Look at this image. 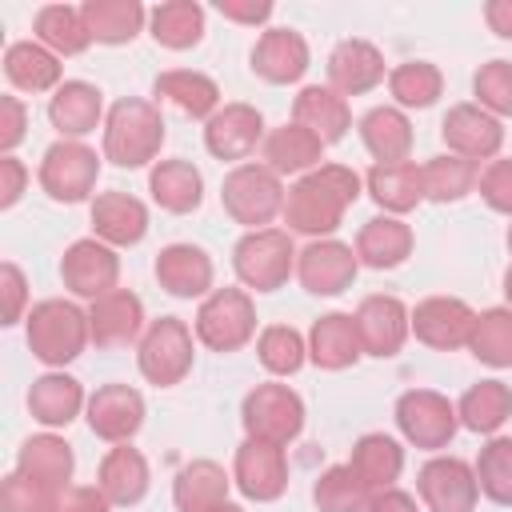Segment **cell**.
I'll list each match as a JSON object with an SVG mask.
<instances>
[{"instance_id": "cell-1", "label": "cell", "mask_w": 512, "mask_h": 512, "mask_svg": "<svg viewBox=\"0 0 512 512\" xmlns=\"http://www.w3.org/2000/svg\"><path fill=\"white\" fill-rule=\"evenodd\" d=\"M360 192H364V180L348 164H320L316 172L300 176L288 188L284 224H288V232L328 240L344 224V212L356 204Z\"/></svg>"}, {"instance_id": "cell-2", "label": "cell", "mask_w": 512, "mask_h": 512, "mask_svg": "<svg viewBox=\"0 0 512 512\" xmlns=\"http://www.w3.org/2000/svg\"><path fill=\"white\" fill-rule=\"evenodd\" d=\"M164 116L152 100L140 96H124L108 108L104 120V160H112L116 168H144L156 164L160 148H164Z\"/></svg>"}, {"instance_id": "cell-3", "label": "cell", "mask_w": 512, "mask_h": 512, "mask_svg": "<svg viewBox=\"0 0 512 512\" xmlns=\"http://www.w3.org/2000/svg\"><path fill=\"white\" fill-rule=\"evenodd\" d=\"M24 336H28L32 356L56 372V368L72 364L84 352V344L92 340L88 312L72 300H40L24 316Z\"/></svg>"}, {"instance_id": "cell-4", "label": "cell", "mask_w": 512, "mask_h": 512, "mask_svg": "<svg viewBox=\"0 0 512 512\" xmlns=\"http://www.w3.org/2000/svg\"><path fill=\"white\" fill-rule=\"evenodd\" d=\"M284 196L288 192H284L280 176L272 168H264V164H236L220 184L224 212L236 224H244L248 232L268 228L276 216H284Z\"/></svg>"}, {"instance_id": "cell-5", "label": "cell", "mask_w": 512, "mask_h": 512, "mask_svg": "<svg viewBox=\"0 0 512 512\" xmlns=\"http://www.w3.org/2000/svg\"><path fill=\"white\" fill-rule=\"evenodd\" d=\"M296 248L292 236L284 228H256L244 232L232 248V268L240 276L244 288L252 292H276L288 284V276L296 272Z\"/></svg>"}, {"instance_id": "cell-6", "label": "cell", "mask_w": 512, "mask_h": 512, "mask_svg": "<svg viewBox=\"0 0 512 512\" xmlns=\"http://www.w3.org/2000/svg\"><path fill=\"white\" fill-rule=\"evenodd\" d=\"M192 328L208 352H240L256 336V304L244 288H212L200 300Z\"/></svg>"}, {"instance_id": "cell-7", "label": "cell", "mask_w": 512, "mask_h": 512, "mask_svg": "<svg viewBox=\"0 0 512 512\" xmlns=\"http://www.w3.org/2000/svg\"><path fill=\"white\" fill-rule=\"evenodd\" d=\"M192 328L180 316H160L144 328L140 348H136V364L140 376L156 388H176L188 372H192Z\"/></svg>"}, {"instance_id": "cell-8", "label": "cell", "mask_w": 512, "mask_h": 512, "mask_svg": "<svg viewBox=\"0 0 512 512\" xmlns=\"http://www.w3.org/2000/svg\"><path fill=\"white\" fill-rule=\"evenodd\" d=\"M240 424L248 440L288 448L304 432V400L288 384H256L240 404Z\"/></svg>"}, {"instance_id": "cell-9", "label": "cell", "mask_w": 512, "mask_h": 512, "mask_svg": "<svg viewBox=\"0 0 512 512\" xmlns=\"http://www.w3.org/2000/svg\"><path fill=\"white\" fill-rule=\"evenodd\" d=\"M396 428L412 448L440 452L452 444L460 416H456V404L448 396H440L432 388H412L396 400Z\"/></svg>"}, {"instance_id": "cell-10", "label": "cell", "mask_w": 512, "mask_h": 512, "mask_svg": "<svg viewBox=\"0 0 512 512\" xmlns=\"http://www.w3.org/2000/svg\"><path fill=\"white\" fill-rule=\"evenodd\" d=\"M40 188L56 204H80L96 192L100 180V156L80 140H56L40 160Z\"/></svg>"}, {"instance_id": "cell-11", "label": "cell", "mask_w": 512, "mask_h": 512, "mask_svg": "<svg viewBox=\"0 0 512 512\" xmlns=\"http://www.w3.org/2000/svg\"><path fill=\"white\" fill-rule=\"evenodd\" d=\"M60 280H64V288H68L72 296H80V300H100V296H108V292L116 288V280H120V256H116V248H108L104 240L84 236V240H76V244L64 248V256H60Z\"/></svg>"}, {"instance_id": "cell-12", "label": "cell", "mask_w": 512, "mask_h": 512, "mask_svg": "<svg viewBox=\"0 0 512 512\" xmlns=\"http://www.w3.org/2000/svg\"><path fill=\"white\" fill-rule=\"evenodd\" d=\"M416 492L428 512H472L480 500L476 468L460 456H432L416 472Z\"/></svg>"}, {"instance_id": "cell-13", "label": "cell", "mask_w": 512, "mask_h": 512, "mask_svg": "<svg viewBox=\"0 0 512 512\" xmlns=\"http://www.w3.org/2000/svg\"><path fill=\"white\" fill-rule=\"evenodd\" d=\"M356 332H360V348L364 356H376V360H388L404 348L408 332H412V312L404 308V300L396 296H364L360 308H356Z\"/></svg>"}, {"instance_id": "cell-14", "label": "cell", "mask_w": 512, "mask_h": 512, "mask_svg": "<svg viewBox=\"0 0 512 512\" xmlns=\"http://www.w3.org/2000/svg\"><path fill=\"white\" fill-rule=\"evenodd\" d=\"M356 272H360L356 248L340 244L332 236L328 240H312L296 256V276H300L304 292H312V296H340L344 288H352Z\"/></svg>"}, {"instance_id": "cell-15", "label": "cell", "mask_w": 512, "mask_h": 512, "mask_svg": "<svg viewBox=\"0 0 512 512\" xmlns=\"http://www.w3.org/2000/svg\"><path fill=\"white\" fill-rule=\"evenodd\" d=\"M232 484L256 500V504H272L284 496L288 488V460L280 444H264V440H244L236 448L232 460Z\"/></svg>"}, {"instance_id": "cell-16", "label": "cell", "mask_w": 512, "mask_h": 512, "mask_svg": "<svg viewBox=\"0 0 512 512\" xmlns=\"http://www.w3.org/2000/svg\"><path fill=\"white\" fill-rule=\"evenodd\" d=\"M476 312L460 296H428L412 308V336L436 352H456L468 348Z\"/></svg>"}, {"instance_id": "cell-17", "label": "cell", "mask_w": 512, "mask_h": 512, "mask_svg": "<svg viewBox=\"0 0 512 512\" xmlns=\"http://www.w3.org/2000/svg\"><path fill=\"white\" fill-rule=\"evenodd\" d=\"M88 428L108 444H128L144 428V396L132 384H100L88 396Z\"/></svg>"}, {"instance_id": "cell-18", "label": "cell", "mask_w": 512, "mask_h": 512, "mask_svg": "<svg viewBox=\"0 0 512 512\" xmlns=\"http://www.w3.org/2000/svg\"><path fill=\"white\" fill-rule=\"evenodd\" d=\"M440 136L448 144V152L464 156V160H496V152L504 148V124L484 112L480 104H452L448 116L440 120Z\"/></svg>"}, {"instance_id": "cell-19", "label": "cell", "mask_w": 512, "mask_h": 512, "mask_svg": "<svg viewBox=\"0 0 512 512\" xmlns=\"http://www.w3.org/2000/svg\"><path fill=\"white\" fill-rule=\"evenodd\" d=\"M256 144H264V116H260V108H252L244 100L224 104L204 124V148L216 160H248L256 152Z\"/></svg>"}, {"instance_id": "cell-20", "label": "cell", "mask_w": 512, "mask_h": 512, "mask_svg": "<svg viewBox=\"0 0 512 512\" xmlns=\"http://www.w3.org/2000/svg\"><path fill=\"white\" fill-rule=\"evenodd\" d=\"M92 236L108 248H136L148 236V208L128 192H96L92 196Z\"/></svg>"}, {"instance_id": "cell-21", "label": "cell", "mask_w": 512, "mask_h": 512, "mask_svg": "<svg viewBox=\"0 0 512 512\" xmlns=\"http://www.w3.org/2000/svg\"><path fill=\"white\" fill-rule=\"evenodd\" d=\"M88 332L96 348H128L144 336V304L128 288H112L108 296L92 300L88 308Z\"/></svg>"}, {"instance_id": "cell-22", "label": "cell", "mask_w": 512, "mask_h": 512, "mask_svg": "<svg viewBox=\"0 0 512 512\" xmlns=\"http://www.w3.org/2000/svg\"><path fill=\"white\" fill-rule=\"evenodd\" d=\"M212 256L200 244H168L156 256V280L176 300H196L212 292Z\"/></svg>"}, {"instance_id": "cell-23", "label": "cell", "mask_w": 512, "mask_h": 512, "mask_svg": "<svg viewBox=\"0 0 512 512\" xmlns=\"http://www.w3.org/2000/svg\"><path fill=\"white\" fill-rule=\"evenodd\" d=\"M312 64L308 40L292 28H268L252 48V72L268 84H296Z\"/></svg>"}, {"instance_id": "cell-24", "label": "cell", "mask_w": 512, "mask_h": 512, "mask_svg": "<svg viewBox=\"0 0 512 512\" xmlns=\"http://www.w3.org/2000/svg\"><path fill=\"white\" fill-rule=\"evenodd\" d=\"M384 80V56L372 40H340L328 52V88L340 96H364Z\"/></svg>"}, {"instance_id": "cell-25", "label": "cell", "mask_w": 512, "mask_h": 512, "mask_svg": "<svg viewBox=\"0 0 512 512\" xmlns=\"http://www.w3.org/2000/svg\"><path fill=\"white\" fill-rule=\"evenodd\" d=\"M48 120L60 132V140H80V136L96 132V124L108 120L100 88L88 80H64L48 100Z\"/></svg>"}, {"instance_id": "cell-26", "label": "cell", "mask_w": 512, "mask_h": 512, "mask_svg": "<svg viewBox=\"0 0 512 512\" xmlns=\"http://www.w3.org/2000/svg\"><path fill=\"white\" fill-rule=\"evenodd\" d=\"M292 124L308 128V132L320 136L324 144H340V140L348 136V128H352V108H348V100H344L336 88H328V84H308V88H300L296 100H292Z\"/></svg>"}, {"instance_id": "cell-27", "label": "cell", "mask_w": 512, "mask_h": 512, "mask_svg": "<svg viewBox=\"0 0 512 512\" xmlns=\"http://www.w3.org/2000/svg\"><path fill=\"white\" fill-rule=\"evenodd\" d=\"M324 140L320 136H312L308 128H300V124H280V128H272L268 136H264V144H260V160H264V168H272L276 176H308V172H316L320 168V160H324Z\"/></svg>"}, {"instance_id": "cell-28", "label": "cell", "mask_w": 512, "mask_h": 512, "mask_svg": "<svg viewBox=\"0 0 512 512\" xmlns=\"http://www.w3.org/2000/svg\"><path fill=\"white\" fill-rule=\"evenodd\" d=\"M148 484H152V472H148V460L140 448L132 444H116L104 452L100 460V472H96V488L112 500V508H132L148 496Z\"/></svg>"}, {"instance_id": "cell-29", "label": "cell", "mask_w": 512, "mask_h": 512, "mask_svg": "<svg viewBox=\"0 0 512 512\" xmlns=\"http://www.w3.org/2000/svg\"><path fill=\"white\" fill-rule=\"evenodd\" d=\"M364 192L384 208V216H404L424 200V168L416 160L372 164L364 176Z\"/></svg>"}, {"instance_id": "cell-30", "label": "cell", "mask_w": 512, "mask_h": 512, "mask_svg": "<svg viewBox=\"0 0 512 512\" xmlns=\"http://www.w3.org/2000/svg\"><path fill=\"white\" fill-rule=\"evenodd\" d=\"M364 356L360 348V332L356 320L348 312H324L316 316L312 332H308V360L324 372H344Z\"/></svg>"}, {"instance_id": "cell-31", "label": "cell", "mask_w": 512, "mask_h": 512, "mask_svg": "<svg viewBox=\"0 0 512 512\" xmlns=\"http://www.w3.org/2000/svg\"><path fill=\"white\" fill-rule=\"evenodd\" d=\"M412 244H416V236L400 216H372L356 232V260L364 268L388 272V268H400L412 256Z\"/></svg>"}, {"instance_id": "cell-32", "label": "cell", "mask_w": 512, "mask_h": 512, "mask_svg": "<svg viewBox=\"0 0 512 512\" xmlns=\"http://www.w3.org/2000/svg\"><path fill=\"white\" fill-rule=\"evenodd\" d=\"M80 408H88V400L80 380L68 372H44L28 388V412L44 428H68L80 416Z\"/></svg>"}, {"instance_id": "cell-33", "label": "cell", "mask_w": 512, "mask_h": 512, "mask_svg": "<svg viewBox=\"0 0 512 512\" xmlns=\"http://www.w3.org/2000/svg\"><path fill=\"white\" fill-rule=\"evenodd\" d=\"M72 468H76V456H72V444L60 440L56 432H40V436H28L16 452V472H24L28 480L52 488V492H64L68 480H72Z\"/></svg>"}, {"instance_id": "cell-34", "label": "cell", "mask_w": 512, "mask_h": 512, "mask_svg": "<svg viewBox=\"0 0 512 512\" xmlns=\"http://www.w3.org/2000/svg\"><path fill=\"white\" fill-rule=\"evenodd\" d=\"M148 192L164 212L188 216L204 200V176L192 160H156L148 172Z\"/></svg>"}, {"instance_id": "cell-35", "label": "cell", "mask_w": 512, "mask_h": 512, "mask_svg": "<svg viewBox=\"0 0 512 512\" xmlns=\"http://www.w3.org/2000/svg\"><path fill=\"white\" fill-rule=\"evenodd\" d=\"M348 468L364 480L368 492L396 488V480H400V472H404V448H400V440H392L388 432H364V436L352 444Z\"/></svg>"}, {"instance_id": "cell-36", "label": "cell", "mask_w": 512, "mask_h": 512, "mask_svg": "<svg viewBox=\"0 0 512 512\" xmlns=\"http://www.w3.org/2000/svg\"><path fill=\"white\" fill-rule=\"evenodd\" d=\"M4 76H8L12 88L32 92V96L56 92L64 84L60 80V56L48 52L40 40H16V44H8V52H4Z\"/></svg>"}, {"instance_id": "cell-37", "label": "cell", "mask_w": 512, "mask_h": 512, "mask_svg": "<svg viewBox=\"0 0 512 512\" xmlns=\"http://www.w3.org/2000/svg\"><path fill=\"white\" fill-rule=\"evenodd\" d=\"M80 16L88 24V36L92 44H132L148 20L144 4L140 0H84L80 4Z\"/></svg>"}, {"instance_id": "cell-38", "label": "cell", "mask_w": 512, "mask_h": 512, "mask_svg": "<svg viewBox=\"0 0 512 512\" xmlns=\"http://www.w3.org/2000/svg\"><path fill=\"white\" fill-rule=\"evenodd\" d=\"M156 96H164L168 104H176L184 116L192 120H212L220 112V84L204 72H192V68H168L156 76Z\"/></svg>"}, {"instance_id": "cell-39", "label": "cell", "mask_w": 512, "mask_h": 512, "mask_svg": "<svg viewBox=\"0 0 512 512\" xmlns=\"http://www.w3.org/2000/svg\"><path fill=\"white\" fill-rule=\"evenodd\" d=\"M228 488L232 476L216 460H192L172 480V504L176 512H212L216 504L228 500Z\"/></svg>"}, {"instance_id": "cell-40", "label": "cell", "mask_w": 512, "mask_h": 512, "mask_svg": "<svg viewBox=\"0 0 512 512\" xmlns=\"http://www.w3.org/2000/svg\"><path fill=\"white\" fill-rule=\"evenodd\" d=\"M360 140L376 156V164L408 160V152H412V120L400 108H392V104L368 108L360 116Z\"/></svg>"}, {"instance_id": "cell-41", "label": "cell", "mask_w": 512, "mask_h": 512, "mask_svg": "<svg viewBox=\"0 0 512 512\" xmlns=\"http://www.w3.org/2000/svg\"><path fill=\"white\" fill-rule=\"evenodd\" d=\"M152 40L168 52H188L204 40V8L196 0H164L148 12Z\"/></svg>"}, {"instance_id": "cell-42", "label": "cell", "mask_w": 512, "mask_h": 512, "mask_svg": "<svg viewBox=\"0 0 512 512\" xmlns=\"http://www.w3.org/2000/svg\"><path fill=\"white\" fill-rule=\"evenodd\" d=\"M456 416H460V428L496 436L504 428V420L512 416V388L504 380H480L460 396Z\"/></svg>"}, {"instance_id": "cell-43", "label": "cell", "mask_w": 512, "mask_h": 512, "mask_svg": "<svg viewBox=\"0 0 512 512\" xmlns=\"http://www.w3.org/2000/svg\"><path fill=\"white\" fill-rule=\"evenodd\" d=\"M32 32L56 56H80L92 44L88 24H84L80 8H72V4H44L36 12V20H32Z\"/></svg>"}, {"instance_id": "cell-44", "label": "cell", "mask_w": 512, "mask_h": 512, "mask_svg": "<svg viewBox=\"0 0 512 512\" xmlns=\"http://www.w3.org/2000/svg\"><path fill=\"white\" fill-rule=\"evenodd\" d=\"M424 168V200L432 204H456L464 200L476 180H480V164L476 160H464L456 152H444V156H432L420 164Z\"/></svg>"}, {"instance_id": "cell-45", "label": "cell", "mask_w": 512, "mask_h": 512, "mask_svg": "<svg viewBox=\"0 0 512 512\" xmlns=\"http://www.w3.org/2000/svg\"><path fill=\"white\" fill-rule=\"evenodd\" d=\"M388 92L396 108H432L444 96V72L432 60H404L388 72Z\"/></svg>"}, {"instance_id": "cell-46", "label": "cell", "mask_w": 512, "mask_h": 512, "mask_svg": "<svg viewBox=\"0 0 512 512\" xmlns=\"http://www.w3.org/2000/svg\"><path fill=\"white\" fill-rule=\"evenodd\" d=\"M468 352L488 368H512V308H484L476 312Z\"/></svg>"}, {"instance_id": "cell-47", "label": "cell", "mask_w": 512, "mask_h": 512, "mask_svg": "<svg viewBox=\"0 0 512 512\" xmlns=\"http://www.w3.org/2000/svg\"><path fill=\"white\" fill-rule=\"evenodd\" d=\"M372 500V492L364 488V480L348 468V464H332L316 476L312 484V504L320 512H364Z\"/></svg>"}, {"instance_id": "cell-48", "label": "cell", "mask_w": 512, "mask_h": 512, "mask_svg": "<svg viewBox=\"0 0 512 512\" xmlns=\"http://www.w3.org/2000/svg\"><path fill=\"white\" fill-rule=\"evenodd\" d=\"M256 356L272 376H296L308 360V340L292 324H268L256 336Z\"/></svg>"}, {"instance_id": "cell-49", "label": "cell", "mask_w": 512, "mask_h": 512, "mask_svg": "<svg viewBox=\"0 0 512 512\" xmlns=\"http://www.w3.org/2000/svg\"><path fill=\"white\" fill-rule=\"evenodd\" d=\"M476 484L492 504L512 508V436H492L476 456Z\"/></svg>"}, {"instance_id": "cell-50", "label": "cell", "mask_w": 512, "mask_h": 512, "mask_svg": "<svg viewBox=\"0 0 512 512\" xmlns=\"http://www.w3.org/2000/svg\"><path fill=\"white\" fill-rule=\"evenodd\" d=\"M472 92H476V104L484 112H492L496 120L512 116V64L508 60L480 64L476 76H472Z\"/></svg>"}, {"instance_id": "cell-51", "label": "cell", "mask_w": 512, "mask_h": 512, "mask_svg": "<svg viewBox=\"0 0 512 512\" xmlns=\"http://www.w3.org/2000/svg\"><path fill=\"white\" fill-rule=\"evenodd\" d=\"M60 492L28 480L24 472H8L0 488V512H56Z\"/></svg>"}, {"instance_id": "cell-52", "label": "cell", "mask_w": 512, "mask_h": 512, "mask_svg": "<svg viewBox=\"0 0 512 512\" xmlns=\"http://www.w3.org/2000/svg\"><path fill=\"white\" fill-rule=\"evenodd\" d=\"M476 188H480V200H484L492 212L512 216V156L488 160V168L480 172Z\"/></svg>"}, {"instance_id": "cell-53", "label": "cell", "mask_w": 512, "mask_h": 512, "mask_svg": "<svg viewBox=\"0 0 512 512\" xmlns=\"http://www.w3.org/2000/svg\"><path fill=\"white\" fill-rule=\"evenodd\" d=\"M0 296H4V304H0V324H16V320H24V304H28V280H24V272L12 264V260H4L0 264Z\"/></svg>"}, {"instance_id": "cell-54", "label": "cell", "mask_w": 512, "mask_h": 512, "mask_svg": "<svg viewBox=\"0 0 512 512\" xmlns=\"http://www.w3.org/2000/svg\"><path fill=\"white\" fill-rule=\"evenodd\" d=\"M28 136V108L20 96H0V152L12 156V148Z\"/></svg>"}, {"instance_id": "cell-55", "label": "cell", "mask_w": 512, "mask_h": 512, "mask_svg": "<svg viewBox=\"0 0 512 512\" xmlns=\"http://www.w3.org/2000/svg\"><path fill=\"white\" fill-rule=\"evenodd\" d=\"M56 512H112V500L96 484H68L56 500Z\"/></svg>"}, {"instance_id": "cell-56", "label": "cell", "mask_w": 512, "mask_h": 512, "mask_svg": "<svg viewBox=\"0 0 512 512\" xmlns=\"http://www.w3.org/2000/svg\"><path fill=\"white\" fill-rule=\"evenodd\" d=\"M28 188V168L16 156H0V208H16Z\"/></svg>"}, {"instance_id": "cell-57", "label": "cell", "mask_w": 512, "mask_h": 512, "mask_svg": "<svg viewBox=\"0 0 512 512\" xmlns=\"http://www.w3.org/2000/svg\"><path fill=\"white\" fill-rule=\"evenodd\" d=\"M216 12L232 24H264L272 16V4L268 0H216Z\"/></svg>"}, {"instance_id": "cell-58", "label": "cell", "mask_w": 512, "mask_h": 512, "mask_svg": "<svg viewBox=\"0 0 512 512\" xmlns=\"http://www.w3.org/2000/svg\"><path fill=\"white\" fill-rule=\"evenodd\" d=\"M364 512H420V508H416V496H408L400 488H384V492H372Z\"/></svg>"}, {"instance_id": "cell-59", "label": "cell", "mask_w": 512, "mask_h": 512, "mask_svg": "<svg viewBox=\"0 0 512 512\" xmlns=\"http://www.w3.org/2000/svg\"><path fill=\"white\" fill-rule=\"evenodd\" d=\"M484 24H488L500 40H512V0H488V4H484Z\"/></svg>"}, {"instance_id": "cell-60", "label": "cell", "mask_w": 512, "mask_h": 512, "mask_svg": "<svg viewBox=\"0 0 512 512\" xmlns=\"http://www.w3.org/2000/svg\"><path fill=\"white\" fill-rule=\"evenodd\" d=\"M504 300H508V308H512V264H508V272H504Z\"/></svg>"}, {"instance_id": "cell-61", "label": "cell", "mask_w": 512, "mask_h": 512, "mask_svg": "<svg viewBox=\"0 0 512 512\" xmlns=\"http://www.w3.org/2000/svg\"><path fill=\"white\" fill-rule=\"evenodd\" d=\"M212 512H244V508H240V504H232V500H224V504H216Z\"/></svg>"}, {"instance_id": "cell-62", "label": "cell", "mask_w": 512, "mask_h": 512, "mask_svg": "<svg viewBox=\"0 0 512 512\" xmlns=\"http://www.w3.org/2000/svg\"><path fill=\"white\" fill-rule=\"evenodd\" d=\"M508 252H512V224H508Z\"/></svg>"}]
</instances>
